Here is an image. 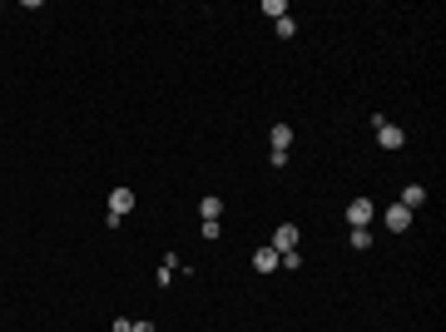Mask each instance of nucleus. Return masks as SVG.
Masks as SVG:
<instances>
[{
	"instance_id": "20e7f679",
	"label": "nucleus",
	"mask_w": 446,
	"mask_h": 332,
	"mask_svg": "<svg viewBox=\"0 0 446 332\" xmlns=\"http://www.w3.org/2000/svg\"><path fill=\"white\" fill-rule=\"evenodd\" d=\"M377 144H382V149H401V144H407V134H401L397 124H377Z\"/></svg>"
},
{
	"instance_id": "1a4fd4ad",
	"label": "nucleus",
	"mask_w": 446,
	"mask_h": 332,
	"mask_svg": "<svg viewBox=\"0 0 446 332\" xmlns=\"http://www.w3.org/2000/svg\"><path fill=\"white\" fill-rule=\"evenodd\" d=\"M421 203H427V189H421V183H412V189L401 194V209H421Z\"/></svg>"
},
{
	"instance_id": "9b49d317",
	"label": "nucleus",
	"mask_w": 446,
	"mask_h": 332,
	"mask_svg": "<svg viewBox=\"0 0 446 332\" xmlns=\"http://www.w3.org/2000/svg\"><path fill=\"white\" fill-rule=\"evenodd\" d=\"M352 248H372V228H352Z\"/></svg>"
},
{
	"instance_id": "39448f33",
	"label": "nucleus",
	"mask_w": 446,
	"mask_h": 332,
	"mask_svg": "<svg viewBox=\"0 0 446 332\" xmlns=\"http://www.w3.org/2000/svg\"><path fill=\"white\" fill-rule=\"evenodd\" d=\"M129 209H134V189H114V194H110V214H119V218H124Z\"/></svg>"
},
{
	"instance_id": "9d476101",
	"label": "nucleus",
	"mask_w": 446,
	"mask_h": 332,
	"mask_svg": "<svg viewBox=\"0 0 446 332\" xmlns=\"http://www.w3.org/2000/svg\"><path fill=\"white\" fill-rule=\"evenodd\" d=\"M263 15H273V20H283V15H288V5H283V0H263Z\"/></svg>"
},
{
	"instance_id": "7ed1b4c3",
	"label": "nucleus",
	"mask_w": 446,
	"mask_h": 332,
	"mask_svg": "<svg viewBox=\"0 0 446 332\" xmlns=\"http://www.w3.org/2000/svg\"><path fill=\"white\" fill-rule=\"evenodd\" d=\"M382 223H387L392 233H407V228H412V209H401V203H392V209L382 214Z\"/></svg>"
},
{
	"instance_id": "f03ea898",
	"label": "nucleus",
	"mask_w": 446,
	"mask_h": 332,
	"mask_svg": "<svg viewBox=\"0 0 446 332\" xmlns=\"http://www.w3.org/2000/svg\"><path fill=\"white\" fill-rule=\"evenodd\" d=\"M372 218H377L372 199H352V203H347V223H352V228H367Z\"/></svg>"
},
{
	"instance_id": "ddd939ff",
	"label": "nucleus",
	"mask_w": 446,
	"mask_h": 332,
	"mask_svg": "<svg viewBox=\"0 0 446 332\" xmlns=\"http://www.w3.org/2000/svg\"><path fill=\"white\" fill-rule=\"evenodd\" d=\"M129 332H159V327H154V322H134Z\"/></svg>"
},
{
	"instance_id": "6e6552de",
	"label": "nucleus",
	"mask_w": 446,
	"mask_h": 332,
	"mask_svg": "<svg viewBox=\"0 0 446 332\" xmlns=\"http://www.w3.org/2000/svg\"><path fill=\"white\" fill-rule=\"evenodd\" d=\"M199 214H203V223H219V214H223V199H214V194H208V199L199 203Z\"/></svg>"
},
{
	"instance_id": "423d86ee",
	"label": "nucleus",
	"mask_w": 446,
	"mask_h": 332,
	"mask_svg": "<svg viewBox=\"0 0 446 332\" xmlns=\"http://www.w3.org/2000/svg\"><path fill=\"white\" fill-rule=\"evenodd\" d=\"M288 144H293V129L288 124H273V154H288Z\"/></svg>"
},
{
	"instance_id": "f8f14e48",
	"label": "nucleus",
	"mask_w": 446,
	"mask_h": 332,
	"mask_svg": "<svg viewBox=\"0 0 446 332\" xmlns=\"http://www.w3.org/2000/svg\"><path fill=\"white\" fill-rule=\"evenodd\" d=\"M273 25H278V35L288 40V35H297V25H293V15H283V20H273Z\"/></svg>"
},
{
	"instance_id": "0eeeda50",
	"label": "nucleus",
	"mask_w": 446,
	"mask_h": 332,
	"mask_svg": "<svg viewBox=\"0 0 446 332\" xmlns=\"http://www.w3.org/2000/svg\"><path fill=\"white\" fill-rule=\"evenodd\" d=\"M253 268H258V273H273V268H278V253H273V248H258V253H253Z\"/></svg>"
},
{
	"instance_id": "f257e3e1",
	"label": "nucleus",
	"mask_w": 446,
	"mask_h": 332,
	"mask_svg": "<svg viewBox=\"0 0 446 332\" xmlns=\"http://www.w3.org/2000/svg\"><path fill=\"white\" fill-rule=\"evenodd\" d=\"M273 253H297V223H278V233H273Z\"/></svg>"
}]
</instances>
